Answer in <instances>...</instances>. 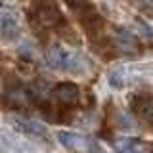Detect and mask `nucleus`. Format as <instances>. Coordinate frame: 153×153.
Wrapping results in <instances>:
<instances>
[{
  "label": "nucleus",
  "instance_id": "obj_1",
  "mask_svg": "<svg viewBox=\"0 0 153 153\" xmlns=\"http://www.w3.org/2000/svg\"><path fill=\"white\" fill-rule=\"evenodd\" d=\"M46 63L52 67V69H61L67 71V73H86L88 71V61L84 59L80 54H75V52H69L61 46H52L50 50L46 52Z\"/></svg>",
  "mask_w": 153,
  "mask_h": 153
},
{
  "label": "nucleus",
  "instance_id": "obj_2",
  "mask_svg": "<svg viewBox=\"0 0 153 153\" xmlns=\"http://www.w3.org/2000/svg\"><path fill=\"white\" fill-rule=\"evenodd\" d=\"M57 140L59 143L69 151H76V153H102L100 143L90 136L84 134H76V132H57Z\"/></svg>",
  "mask_w": 153,
  "mask_h": 153
},
{
  "label": "nucleus",
  "instance_id": "obj_3",
  "mask_svg": "<svg viewBox=\"0 0 153 153\" xmlns=\"http://www.w3.org/2000/svg\"><path fill=\"white\" fill-rule=\"evenodd\" d=\"M8 123L13 130H17L23 136L36 138V140H44L46 138V126L35 121V119H27V117H21V115H10Z\"/></svg>",
  "mask_w": 153,
  "mask_h": 153
},
{
  "label": "nucleus",
  "instance_id": "obj_4",
  "mask_svg": "<svg viewBox=\"0 0 153 153\" xmlns=\"http://www.w3.org/2000/svg\"><path fill=\"white\" fill-rule=\"evenodd\" d=\"M0 36L6 40H16L19 36V19L6 4H0Z\"/></svg>",
  "mask_w": 153,
  "mask_h": 153
},
{
  "label": "nucleus",
  "instance_id": "obj_5",
  "mask_svg": "<svg viewBox=\"0 0 153 153\" xmlns=\"http://www.w3.org/2000/svg\"><path fill=\"white\" fill-rule=\"evenodd\" d=\"M54 98L59 102L61 105H67V107H71V105H75L79 102L80 98V90L79 86L75 82H71V80H65V82H57L54 86Z\"/></svg>",
  "mask_w": 153,
  "mask_h": 153
},
{
  "label": "nucleus",
  "instance_id": "obj_6",
  "mask_svg": "<svg viewBox=\"0 0 153 153\" xmlns=\"http://www.w3.org/2000/svg\"><path fill=\"white\" fill-rule=\"evenodd\" d=\"M113 149L117 153H149L146 143L136 138H119L113 142Z\"/></svg>",
  "mask_w": 153,
  "mask_h": 153
},
{
  "label": "nucleus",
  "instance_id": "obj_7",
  "mask_svg": "<svg viewBox=\"0 0 153 153\" xmlns=\"http://www.w3.org/2000/svg\"><path fill=\"white\" fill-rule=\"evenodd\" d=\"M132 109L140 119L147 123H153V100L147 96H134L132 98Z\"/></svg>",
  "mask_w": 153,
  "mask_h": 153
},
{
  "label": "nucleus",
  "instance_id": "obj_8",
  "mask_svg": "<svg viewBox=\"0 0 153 153\" xmlns=\"http://www.w3.org/2000/svg\"><path fill=\"white\" fill-rule=\"evenodd\" d=\"M115 46L123 52V54H136L138 52V42L132 33L128 31H117L115 33Z\"/></svg>",
  "mask_w": 153,
  "mask_h": 153
},
{
  "label": "nucleus",
  "instance_id": "obj_9",
  "mask_svg": "<svg viewBox=\"0 0 153 153\" xmlns=\"http://www.w3.org/2000/svg\"><path fill=\"white\" fill-rule=\"evenodd\" d=\"M107 80L113 88H124L128 82H130V71L126 67L119 65V67H113L111 71L107 73Z\"/></svg>",
  "mask_w": 153,
  "mask_h": 153
},
{
  "label": "nucleus",
  "instance_id": "obj_10",
  "mask_svg": "<svg viewBox=\"0 0 153 153\" xmlns=\"http://www.w3.org/2000/svg\"><path fill=\"white\" fill-rule=\"evenodd\" d=\"M38 21L46 27H52V25H56V23L61 21V16L57 13L56 8H42L40 12H38Z\"/></svg>",
  "mask_w": 153,
  "mask_h": 153
},
{
  "label": "nucleus",
  "instance_id": "obj_11",
  "mask_svg": "<svg viewBox=\"0 0 153 153\" xmlns=\"http://www.w3.org/2000/svg\"><path fill=\"white\" fill-rule=\"evenodd\" d=\"M6 98H8V102H13L19 107V105H27L29 102H31V94L27 92L25 88H13V90H10V92L6 94Z\"/></svg>",
  "mask_w": 153,
  "mask_h": 153
},
{
  "label": "nucleus",
  "instance_id": "obj_12",
  "mask_svg": "<svg viewBox=\"0 0 153 153\" xmlns=\"http://www.w3.org/2000/svg\"><path fill=\"white\" fill-rule=\"evenodd\" d=\"M136 33L140 35L142 40H153V27L149 25V23L142 21V19H136Z\"/></svg>",
  "mask_w": 153,
  "mask_h": 153
},
{
  "label": "nucleus",
  "instance_id": "obj_13",
  "mask_svg": "<svg viewBox=\"0 0 153 153\" xmlns=\"http://www.w3.org/2000/svg\"><path fill=\"white\" fill-rule=\"evenodd\" d=\"M65 2L69 4L71 8H80V6H82V4L86 2V0H65Z\"/></svg>",
  "mask_w": 153,
  "mask_h": 153
}]
</instances>
